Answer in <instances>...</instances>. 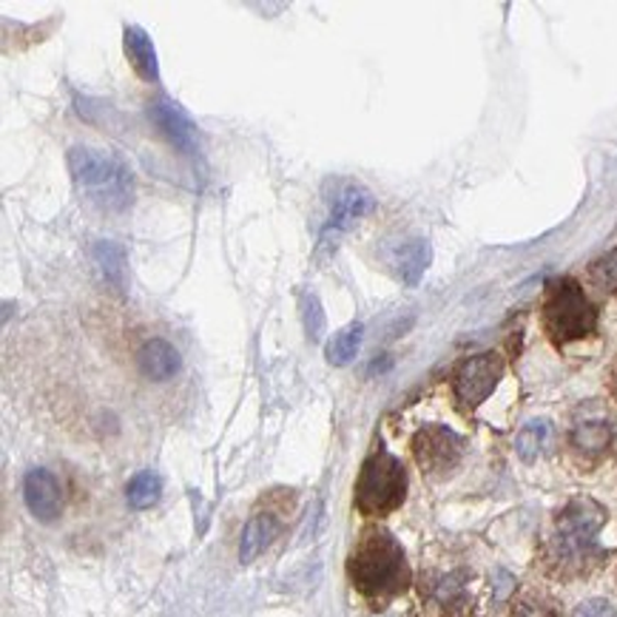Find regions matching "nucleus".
<instances>
[{"label":"nucleus","instance_id":"f257e3e1","mask_svg":"<svg viewBox=\"0 0 617 617\" xmlns=\"http://www.w3.org/2000/svg\"><path fill=\"white\" fill-rule=\"evenodd\" d=\"M351 583L361 595L384 603L410 586V567L402 544L388 530H365L347 558Z\"/></svg>","mask_w":617,"mask_h":617},{"label":"nucleus","instance_id":"f03ea898","mask_svg":"<svg viewBox=\"0 0 617 617\" xmlns=\"http://www.w3.org/2000/svg\"><path fill=\"white\" fill-rule=\"evenodd\" d=\"M603 521H606V512L592 498H574L572 503H567L558 515L549 546H546L549 567L558 574L586 572L601 558L597 532H601Z\"/></svg>","mask_w":617,"mask_h":617},{"label":"nucleus","instance_id":"7ed1b4c3","mask_svg":"<svg viewBox=\"0 0 617 617\" xmlns=\"http://www.w3.org/2000/svg\"><path fill=\"white\" fill-rule=\"evenodd\" d=\"M69 171L74 186L97 209L126 211L134 200V174L115 151L74 145L69 151Z\"/></svg>","mask_w":617,"mask_h":617},{"label":"nucleus","instance_id":"20e7f679","mask_svg":"<svg viewBox=\"0 0 617 617\" xmlns=\"http://www.w3.org/2000/svg\"><path fill=\"white\" fill-rule=\"evenodd\" d=\"M541 322L553 345L567 347L583 336H592L597 328V310L583 294V287L569 276L549 282L541 305Z\"/></svg>","mask_w":617,"mask_h":617},{"label":"nucleus","instance_id":"39448f33","mask_svg":"<svg viewBox=\"0 0 617 617\" xmlns=\"http://www.w3.org/2000/svg\"><path fill=\"white\" fill-rule=\"evenodd\" d=\"M404 493H407V473L402 461L384 447L370 452L356 482V510L367 518L388 515L395 507H402Z\"/></svg>","mask_w":617,"mask_h":617},{"label":"nucleus","instance_id":"423d86ee","mask_svg":"<svg viewBox=\"0 0 617 617\" xmlns=\"http://www.w3.org/2000/svg\"><path fill=\"white\" fill-rule=\"evenodd\" d=\"M503 376V359L498 353H478L459 365L452 376V390L455 399L467 410H475L489 399V393L498 388Z\"/></svg>","mask_w":617,"mask_h":617},{"label":"nucleus","instance_id":"0eeeda50","mask_svg":"<svg viewBox=\"0 0 617 617\" xmlns=\"http://www.w3.org/2000/svg\"><path fill=\"white\" fill-rule=\"evenodd\" d=\"M413 455L424 473L441 478L459 467L461 455H464V441L441 424H430L413 436Z\"/></svg>","mask_w":617,"mask_h":617},{"label":"nucleus","instance_id":"6e6552de","mask_svg":"<svg viewBox=\"0 0 617 617\" xmlns=\"http://www.w3.org/2000/svg\"><path fill=\"white\" fill-rule=\"evenodd\" d=\"M376 209L373 194L361 188L359 182L351 180H336L333 182V197H331V214H328V223H324L322 230V242L328 245L331 237H339L345 234L356 219L367 216L370 211Z\"/></svg>","mask_w":617,"mask_h":617},{"label":"nucleus","instance_id":"1a4fd4ad","mask_svg":"<svg viewBox=\"0 0 617 617\" xmlns=\"http://www.w3.org/2000/svg\"><path fill=\"white\" fill-rule=\"evenodd\" d=\"M149 117L159 129V134L166 137L180 154H197V149H200L197 126L177 103L168 100V97H157V100L149 103Z\"/></svg>","mask_w":617,"mask_h":617},{"label":"nucleus","instance_id":"9d476101","mask_svg":"<svg viewBox=\"0 0 617 617\" xmlns=\"http://www.w3.org/2000/svg\"><path fill=\"white\" fill-rule=\"evenodd\" d=\"M23 498H26V507H29L32 515L44 524L58 521L60 512H63V489H60L58 478L49 473V470H32L23 482Z\"/></svg>","mask_w":617,"mask_h":617},{"label":"nucleus","instance_id":"9b49d317","mask_svg":"<svg viewBox=\"0 0 617 617\" xmlns=\"http://www.w3.org/2000/svg\"><path fill=\"white\" fill-rule=\"evenodd\" d=\"M137 365H140V373L151 381H168L180 373V353L177 347L168 345L166 339H149L140 353H137Z\"/></svg>","mask_w":617,"mask_h":617},{"label":"nucleus","instance_id":"f8f14e48","mask_svg":"<svg viewBox=\"0 0 617 617\" xmlns=\"http://www.w3.org/2000/svg\"><path fill=\"white\" fill-rule=\"evenodd\" d=\"M280 515L271 510H259L253 512L251 521L245 524L242 530V541H239V560L242 563H251V560H257L259 555L265 553L268 546H271V541L280 535Z\"/></svg>","mask_w":617,"mask_h":617},{"label":"nucleus","instance_id":"ddd939ff","mask_svg":"<svg viewBox=\"0 0 617 617\" xmlns=\"http://www.w3.org/2000/svg\"><path fill=\"white\" fill-rule=\"evenodd\" d=\"M122 51L129 63L134 66V72L149 83L159 80V63H157V49L151 44V35L140 26H126L122 29Z\"/></svg>","mask_w":617,"mask_h":617},{"label":"nucleus","instance_id":"4468645a","mask_svg":"<svg viewBox=\"0 0 617 617\" xmlns=\"http://www.w3.org/2000/svg\"><path fill=\"white\" fill-rule=\"evenodd\" d=\"M430 259H432V248L427 239H407V242H402L393 251L395 273H399V280L410 287L422 282L424 271L430 268Z\"/></svg>","mask_w":617,"mask_h":617},{"label":"nucleus","instance_id":"2eb2a0df","mask_svg":"<svg viewBox=\"0 0 617 617\" xmlns=\"http://www.w3.org/2000/svg\"><path fill=\"white\" fill-rule=\"evenodd\" d=\"M612 444V424L606 418H586V422L574 424L572 447L583 455H601Z\"/></svg>","mask_w":617,"mask_h":617},{"label":"nucleus","instance_id":"dca6fc26","mask_svg":"<svg viewBox=\"0 0 617 617\" xmlns=\"http://www.w3.org/2000/svg\"><path fill=\"white\" fill-rule=\"evenodd\" d=\"M553 422H546V418L526 422L515 438V450L521 461H535L541 452H546V447L553 444Z\"/></svg>","mask_w":617,"mask_h":617},{"label":"nucleus","instance_id":"f3484780","mask_svg":"<svg viewBox=\"0 0 617 617\" xmlns=\"http://www.w3.org/2000/svg\"><path fill=\"white\" fill-rule=\"evenodd\" d=\"M361 339H365V328L359 322H351L347 328L336 333V336L328 342V361L336 367H345L351 365L356 356H359V347H361Z\"/></svg>","mask_w":617,"mask_h":617},{"label":"nucleus","instance_id":"a211bd4d","mask_svg":"<svg viewBox=\"0 0 617 617\" xmlns=\"http://www.w3.org/2000/svg\"><path fill=\"white\" fill-rule=\"evenodd\" d=\"M430 603L438 612H459L467 606V589L459 574H444L430 586Z\"/></svg>","mask_w":617,"mask_h":617},{"label":"nucleus","instance_id":"6ab92c4d","mask_svg":"<svg viewBox=\"0 0 617 617\" xmlns=\"http://www.w3.org/2000/svg\"><path fill=\"white\" fill-rule=\"evenodd\" d=\"M159 496H163V478L157 473H151V470L137 473L129 482V489H126L129 507H134V510H149L159 501Z\"/></svg>","mask_w":617,"mask_h":617},{"label":"nucleus","instance_id":"aec40b11","mask_svg":"<svg viewBox=\"0 0 617 617\" xmlns=\"http://www.w3.org/2000/svg\"><path fill=\"white\" fill-rule=\"evenodd\" d=\"M94 262L100 265L103 276H106L111 285H126V251H122V245L108 242V239L97 242L94 245Z\"/></svg>","mask_w":617,"mask_h":617},{"label":"nucleus","instance_id":"412c9836","mask_svg":"<svg viewBox=\"0 0 617 617\" xmlns=\"http://www.w3.org/2000/svg\"><path fill=\"white\" fill-rule=\"evenodd\" d=\"M301 322H305V333H308L310 342H319L324 333V310L322 301L313 294L301 296Z\"/></svg>","mask_w":617,"mask_h":617},{"label":"nucleus","instance_id":"4be33fe9","mask_svg":"<svg viewBox=\"0 0 617 617\" xmlns=\"http://www.w3.org/2000/svg\"><path fill=\"white\" fill-rule=\"evenodd\" d=\"M592 280L601 290L606 294L617 296V251H612L609 257L597 259L595 265H592Z\"/></svg>","mask_w":617,"mask_h":617},{"label":"nucleus","instance_id":"5701e85b","mask_svg":"<svg viewBox=\"0 0 617 617\" xmlns=\"http://www.w3.org/2000/svg\"><path fill=\"white\" fill-rule=\"evenodd\" d=\"M512 617H558L544 597H521Z\"/></svg>","mask_w":617,"mask_h":617},{"label":"nucleus","instance_id":"b1692460","mask_svg":"<svg viewBox=\"0 0 617 617\" xmlns=\"http://www.w3.org/2000/svg\"><path fill=\"white\" fill-rule=\"evenodd\" d=\"M574 617H615V606L609 601H586Z\"/></svg>","mask_w":617,"mask_h":617},{"label":"nucleus","instance_id":"393cba45","mask_svg":"<svg viewBox=\"0 0 617 617\" xmlns=\"http://www.w3.org/2000/svg\"><path fill=\"white\" fill-rule=\"evenodd\" d=\"M612 393H615V399H617V365L612 367Z\"/></svg>","mask_w":617,"mask_h":617}]
</instances>
